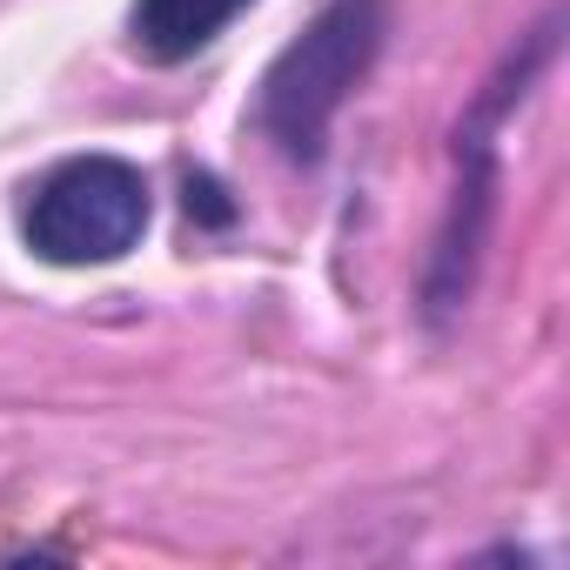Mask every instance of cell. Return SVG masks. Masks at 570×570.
I'll return each instance as SVG.
<instances>
[{
  "instance_id": "1",
  "label": "cell",
  "mask_w": 570,
  "mask_h": 570,
  "mask_svg": "<svg viewBox=\"0 0 570 570\" xmlns=\"http://www.w3.org/2000/svg\"><path fill=\"white\" fill-rule=\"evenodd\" d=\"M383 35H390L383 0H330L309 21V35L296 48H282V61L262 81V128L275 135V148L289 161L309 168L323 155V135L336 108L350 101V88L370 75Z\"/></svg>"
},
{
  "instance_id": "2",
  "label": "cell",
  "mask_w": 570,
  "mask_h": 570,
  "mask_svg": "<svg viewBox=\"0 0 570 570\" xmlns=\"http://www.w3.org/2000/svg\"><path fill=\"white\" fill-rule=\"evenodd\" d=\"M148 215H155V202H148V175L135 161L75 155L28 188L21 235L55 268H101V262H121L128 248H141Z\"/></svg>"
},
{
  "instance_id": "3",
  "label": "cell",
  "mask_w": 570,
  "mask_h": 570,
  "mask_svg": "<svg viewBox=\"0 0 570 570\" xmlns=\"http://www.w3.org/2000/svg\"><path fill=\"white\" fill-rule=\"evenodd\" d=\"M248 8H255V0H135V8H128V41H135L141 61L175 68V61H195Z\"/></svg>"
}]
</instances>
